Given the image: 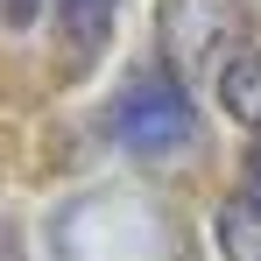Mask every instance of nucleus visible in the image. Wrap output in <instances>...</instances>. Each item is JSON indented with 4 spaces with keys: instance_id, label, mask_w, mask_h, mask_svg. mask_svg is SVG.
<instances>
[{
    "instance_id": "39448f33",
    "label": "nucleus",
    "mask_w": 261,
    "mask_h": 261,
    "mask_svg": "<svg viewBox=\"0 0 261 261\" xmlns=\"http://www.w3.org/2000/svg\"><path fill=\"white\" fill-rule=\"evenodd\" d=\"M219 247H226V261H261V212L247 198L219 205Z\"/></svg>"
},
{
    "instance_id": "423d86ee",
    "label": "nucleus",
    "mask_w": 261,
    "mask_h": 261,
    "mask_svg": "<svg viewBox=\"0 0 261 261\" xmlns=\"http://www.w3.org/2000/svg\"><path fill=\"white\" fill-rule=\"evenodd\" d=\"M43 7H49V0H7V21H14V29H36Z\"/></svg>"
},
{
    "instance_id": "0eeeda50",
    "label": "nucleus",
    "mask_w": 261,
    "mask_h": 261,
    "mask_svg": "<svg viewBox=\"0 0 261 261\" xmlns=\"http://www.w3.org/2000/svg\"><path fill=\"white\" fill-rule=\"evenodd\" d=\"M247 205L261 212V141H254V155H247Z\"/></svg>"
},
{
    "instance_id": "f257e3e1",
    "label": "nucleus",
    "mask_w": 261,
    "mask_h": 261,
    "mask_svg": "<svg viewBox=\"0 0 261 261\" xmlns=\"http://www.w3.org/2000/svg\"><path fill=\"white\" fill-rule=\"evenodd\" d=\"M240 0H163L155 7V49L170 85H219V71L240 57Z\"/></svg>"
},
{
    "instance_id": "7ed1b4c3",
    "label": "nucleus",
    "mask_w": 261,
    "mask_h": 261,
    "mask_svg": "<svg viewBox=\"0 0 261 261\" xmlns=\"http://www.w3.org/2000/svg\"><path fill=\"white\" fill-rule=\"evenodd\" d=\"M113 21H120V0H64V78H85L99 64V49L113 43Z\"/></svg>"
},
{
    "instance_id": "20e7f679",
    "label": "nucleus",
    "mask_w": 261,
    "mask_h": 261,
    "mask_svg": "<svg viewBox=\"0 0 261 261\" xmlns=\"http://www.w3.org/2000/svg\"><path fill=\"white\" fill-rule=\"evenodd\" d=\"M219 106L247 134H261V49H240V57L219 71Z\"/></svg>"
},
{
    "instance_id": "f03ea898",
    "label": "nucleus",
    "mask_w": 261,
    "mask_h": 261,
    "mask_svg": "<svg viewBox=\"0 0 261 261\" xmlns=\"http://www.w3.org/2000/svg\"><path fill=\"white\" fill-rule=\"evenodd\" d=\"M113 141H120L127 155H141V163L184 155V148L198 141V106H191V92L170 85L163 71L141 78V85H127L113 99Z\"/></svg>"
}]
</instances>
